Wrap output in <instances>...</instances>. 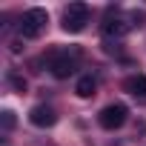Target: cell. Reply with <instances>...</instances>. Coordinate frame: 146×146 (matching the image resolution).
Listing matches in <instances>:
<instances>
[{
	"instance_id": "cell-1",
	"label": "cell",
	"mask_w": 146,
	"mask_h": 146,
	"mask_svg": "<svg viewBox=\"0 0 146 146\" xmlns=\"http://www.w3.org/2000/svg\"><path fill=\"white\" fill-rule=\"evenodd\" d=\"M89 23V6L86 3H69L63 12V29L66 32H83Z\"/></svg>"
},
{
	"instance_id": "cell-2",
	"label": "cell",
	"mask_w": 146,
	"mask_h": 146,
	"mask_svg": "<svg viewBox=\"0 0 146 146\" xmlns=\"http://www.w3.org/2000/svg\"><path fill=\"white\" fill-rule=\"evenodd\" d=\"M46 23H49L46 9H29V12L23 15V20H20V35H23V37H37V35L46 29Z\"/></svg>"
},
{
	"instance_id": "cell-3",
	"label": "cell",
	"mask_w": 146,
	"mask_h": 146,
	"mask_svg": "<svg viewBox=\"0 0 146 146\" xmlns=\"http://www.w3.org/2000/svg\"><path fill=\"white\" fill-rule=\"evenodd\" d=\"M126 106L123 103H109L100 115H98V123L103 126V129H120L123 123H126Z\"/></svg>"
},
{
	"instance_id": "cell-4",
	"label": "cell",
	"mask_w": 146,
	"mask_h": 146,
	"mask_svg": "<svg viewBox=\"0 0 146 146\" xmlns=\"http://www.w3.org/2000/svg\"><path fill=\"white\" fill-rule=\"evenodd\" d=\"M49 69H52V75L57 80H63L69 75H75V57H69V54H52L49 57Z\"/></svg>"
},
{
	"instance_id": "cell-5",
	"label": "cell",
	"mask_w": 146,
	"mask_h": 146,
	"mask_svg": "<svg viewBox=\"0 0 146 146\" xmlns=\"http://www.w3.org/2000/svg\"><path fill=\"white\" fill-rule=\"evenodd\" d=\"M29 120H32L35 126L46 129V126H54L57 115H54V109H52V106H35V109L29 112Z\"/></svg>"
},
{
	"instance_id": "cell-6",
	"label": "cell",
	"mask_w": 146,
	"mask_h": 146,
	"mask_svg": "<svg viewBox=\"0 0 146 146\" xmlns=\"http://www.w3.org/2000/svg\"><path fill=\"white\" fill-rule=\"evenodd\" d=\"M100 29H103V35H106V37H123V35L132 29V23H129V20H123V17H106Z\"/></svg>"
},
{
	"instance_id": "cell-7",
	"label": "cell",
	"mask_w": 146,
	"mask_h": 146,
	"mask_svg": "<svg viewBox=\"0 0 146 146\" xmlns=\"http://www.w3.org/2000/svg\"><path fill=\"white\" fill-rule=\"evenodd\" d=\"M126 92L137 100V103H146V75H135L126 80Z\"/></svg>"
},
{
	"instance_id": "cell-8",
	"label": "cell",
	"mask_w": 146,
	"mask_h": 146,
	"mask_svg": "<svg viewBox=\"0 0 146 146\" xmlns=\"http://www.w3.org/2000/svg\"><path fill=\"white\" fill-rule=\"evenodd\" d=\"M95 89H98V80H95L92 75H83V78L78 80V86H75V92H78L80 98H92Z\"/></svg>"
},
{
	"instance_id": "cell-9",
	"label": "cell",
	"mask_w": 146,
	"mask_h": 146,
	"mask_svg": "<svg viewBox=\"0 0 146 146\" xmlns=\"http://www.w3.org/2000/svg\"><path fill=\"white\" fill-rule=\"evenodd\" d=\"M9 80H12V86H15L17 92H26V80H23L20 75H15V72H12V75H9Z\"/></svg>"
},
{
	"instance_id": "cell-10",
	"label": "cell",
	"mask_w": 146,
	"mask_h": 146,
	"mask_svg": "<svg viewBox=\"0 0 146 146\" xmlns=\"http://www.w3.org/2000/svg\"><path fill=\"white\" fill-rule=\"evenodd\" d=\"M3 126H6V129L15 126V115H12V112H3Z\"/></svg>"
}]
</instances>
